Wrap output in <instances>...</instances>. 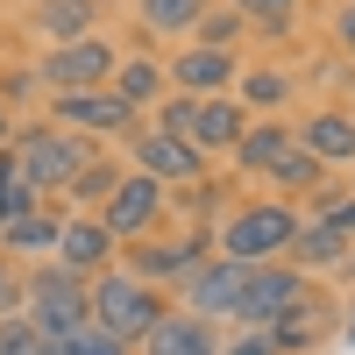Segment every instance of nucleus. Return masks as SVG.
I'll use <instances>...</instances> for the list:
<instances>
[{"label":"nucleus","mask_w":355,"mask_h":355,"mask_svg":"<svg viewBox=\"0 0 355 355\" xmlns=\"http://www.w3.org/2000/svg\"><path fill=\"white\" fill-rule=\"evenodd\" d=\"M234 85V50H206V43H185L171 57V93H192V100H220Z\"/></svg>","instance_id":"nucleus-10"},{"label":"nucleus","mask_w":355,"mask_h":355,"mask_svg":"<svg viewBox=\"0 0 355 355\" xmlns=\"http://www.w3.org/2000/svg\"><path fill=\"white\" fill-rule=\"evenodd\" d=\"M0 355H50V341L15 313V320H0Z\"/></svg>","instance_id":"nucleus-31"},{"label":"nucleus","mask_w":355,"mask_h":355,"mask_svg":"<svg viewBox=\"0 0 355 355\" xmlns=\"http://www.w3.org/2000/svg\"><path fill=\"white\" fill-rule=\"evenodd\" d=\"M348 277H355V249H348Z\"/></svg>","instance_id":"nucleus-38"},{"label":"nucleus","mask_w":355,"mask_h":355,"mask_svg":"<svg viewBox=\"0 0 355 355\" xmlns=\"http://www.w3.org/2000/svg\"><path fill=\"white\" fill-rule=\"evenodd\" d=\"M57 128L71 135H135V107L114 93V85H100V93H57Z\"/></svg>","instance_id":"nucleus-8"},{"label":"nucleus","mask_w":355,"mask_h":355,"mask_svg":"<svg viewBox=\"0 0 355 355\" xmlns=\"http://www.w3.org/2000/svg\"><path fill=\"white\" fill-rule=\"evenodd\" d=\"M299 150L320 164H355V114H313L299 128Z\"/></svg>","instance_id":"nucleus-16"},{"label":"nucleus","mask_w":355,"mask_h":355,"mask_svg":"<svg viewBox=\"0 0 355 355\" xmlns=\"http://www.w3.org/2000/svg\"><path fill=\"white\" fill-rule=\"evenodd\" d=\"M50 355H135V348L114 341V334H100V327H85V334H71V341H50Z\"/></svg>","instance_id":"nucleus-29"},{"label":"nucleus","mask_w":355,"mask_h":355,"mask_svg":"<svg viewBox=\"0 0 355 355\" xmlns=\"http://www.w3.org/2000/svg\"><path fill=\"white\" fill-rule=\"evenodd\" d=\"M57 234H64V220H57V214H28V220H8V227H0V242H8V256L50 263V256H57Z\"/></svg>","instance_id":"nucleus-20"},{"label":"nucleus","mask_w":355,"mask_h":355,"mask_svg":"<svg viewBox=\"0 0 355 355\" xmlns=\"http://www.w3.org/2000/svg\"><path fill=\"white\" fill-rule=\"evenodd\" d=\"M15 157L28 171V185L36 192H71V178L93 164V150H85V135L57 128V121H36V128H15Z\"/></svg>","instance_id":"nucleus-5"},{"label":"nucleus","mask_w":355,"mask_h":355,"mask_svg":"<svg viewBox=\"0 0 355 355\" xmlns=\"http://www.w3.org/2000/svg\"><path fill=\"white\" fill-rule=\"evenodd\" d=\"M242 277H249V263H227V256H206L199 270L185 277V313L199 320H234V306H242Z\"/></svg>","instance_id":"nucleus-9"},{"label":"nucleus","mask_w":355,"mask_h":355,"mask_svg":"<svg viewBox=\"0 0 355 355\" xmlns=\"http://www.w3.org/2000/svg\"><path fill=\"white\" fill-rule=\"evenodd\" d=\"M284 93H291V71H277V64L249 71V85H242V100H249V107H277Z\"/></svg>","instance_id":"nucleus-28"},{"label":"nucleus","mask_w":355,"mask_h":355,"mask_svg":"<svg viewBox=\"0 0 355 355\" xmlns=\"http://www.w3.org/2000/svg\"><path fill=\"white\" fill-rule=\"evenodd\" d=\"M21 320L43 341H71V334L93 327V284L71 277L64 263H36L28 284H21Z\"/></svg>","instance_id":"nucleus-1"},{"label":"nucleus","mask_w":355,"mask_h":355,"mask_svg":"<svg viewBox=\"0 0 355 355\" xmlns=\"http://www.w3.org/2000/svg\"><path fill=\"white\" fill-rule=\"evenodd\" d=\"M36 28L50 36V50L85 43L93 36V0H36Z\"/></svg>","instance_id":"nucleus-18"},{"label":"nucleus","mask_w":355,"mask_h":355,"mask_svg":"<svg viewBox=\"0 0 355 355\" xmlns=\"http://www.w3.org/2000/svg\"><path fill=\"white\" fill-rule=\"evenodd\" d=\"M320 220H327L341 242L355 249V199H341V192H327V206H320Z\"/></svg>","instance_id":"nucleus-32"},{"label":"nucleus","mask_w":355,"mask_h":355,"mask_svg":"<svg viewBox=\"0 0 355 355\" xmlns=\"http://www.w3.org/2000/svg\"><path fill=\"white\" fill-rule=\"evenodd\" d=\"M249 135V114L242 100H199V121H192V150H234V142Z\"/></svg>","instance_id":"nucleus-15"},{"label":"nucleus","mask_w":355,"mask_h":355,"mask_svg":"<svg viewBox=\"0 0 355 355\" xmlns=\"http://www.w3.org/2000/svg\"><path fill=\"white\" fill-rule=\"evenodd\" d=\"M234 355H284V348L270 341V327H249L242 341H234Z\"/></svg>","instance_id":"nucleus-34"},{"label":"nucleus","mask_w":355,"mask_h":355,"mask_svg":"<svg viewBox=\"0 0 355 355\" xmlns=\"http://www.w3.org/2000/svg\"><path fill=\"white\" fill-rule=\"evenodd\" d=\"M171 306H164V291L157 284H142L135 270H107V277H93V327L100 334H114V341H150V327L164 320Z\"/></svg>","instance_id":"nucleus-4"},{"label":"nucleus","mask_w":355,"mask_h":355,"mask_svg":"<svg viewBox=\"0 0 355 355\" xmlns=\"http://www.w3.org/2000/svg\"><path fill=\"white\" fill-rule=\"evenodd\" d=\"M284 256H291V270H327V263H348V242H341L327 220H306L299 242H291Z\"/></svg>","instance_id":"nucleus-21"},{"label":"nucleus","mask_w":355,"mask_h":355,"mask_svg":"<svg viewBox=\"0 0 355 355\" xmlns=\"http://www.w3.org/2000/svg\"><path fill=\"white\" fill-rule=\"evenodd\" d=\"M299 214H291L284 199H256V206H234V214L220 220V256L227 263H277L291 242H299Z\"/></svg>","instance_id":"nucleus-3"},{"label":"nucleus","mask_w":355,"mask_h":355,"mask_svg":"<svg viewBox=\"0 0 355 355\" xmlns=\"http://www.w3.org/2000/svg\"><path fill=\"white\" fill-rule=\"evenodd\" d=\"M36 199H43V192L28 185L21 157H15V150H0V227H8V220H28V214H43Z\"/></svg>","instance_id":"nucleus-22"},{"label":"nucleus","mask_w":355,"mask_h":355,"mask_svg":"<svg viewBox=\"0 0 355 355\" xmlns=\"http://www.w3.org/2000/svg\"><path fill=\"white\" fill-rule=\"evenodd\" d=\"M234 15H242V21H256V28H291L299 0H234Z\"/></svg>","instance_id":"nucleus-30"},{"label":"nucleus","mask_w":355,"mask_h":355,"mask_svg":"<svg viewBox=\"0 0 355 355\" xmlns=\"http://www.w3.org/2000/svg\"><path fill=\"white\" fill-rule=\"evenodd\" d=\"M142 355H227L220 334H214V320H199V313H164L150 341H142Z\"/></svg>","instance_id":"nucleus-14"},{"label":"nucleus","mask_w":355,"mask_h":355,"mask_svg":"<svg viewBox=\"0 0 355 355\" xmlns=\"http://www.w3.org/2000/svg\"><path fill=\"white\" fill-rule=\"evenodd\" d=\"M291 150H299V135H291L284 121H256L242 142H234V164H242V171H263V178H270Z\"/></svg>","instance_id":"nucleus-17"},{"label":"nucleus","mask_w":355,"mask_h":355,"mask_svg":"<svg viewBox=\"0 0 355 355\" xmlns=\"http://www.w3.org/2000/svg\"><path fill=\"white\" fill-rule=\"evenodd\" d=\"M114 192H121V164H85V171L71 178L64 199H78V206H107Z\"/></svg>","instance_id":"nucleus-24"},{"label":"nucleus","mask_w":355,"mask_h":355,"mask_svg":"<svg viewBox=\"0 0 355 355\" xmlns=\"http://www.w3.org/2000/svg\"><path fill=\"white\" fill-rule=\"evenodd\" d=\"M164 199H171V185H157V178L128 171V178H121V192H114V199L100 206L93 220L114 234V242H135V234H150V220L164 214Z\"/></svg>","instance_id":"nucleus-7"},{"label":"nucleus","mask_w":355,"mask_h":355,"mask_svg":"<svg viewBox=\"0 0 355 355\" xmlns=\"http://www.w3.org/2000/svg\"><path fill=\"white\" fill-rule=\"evenodd\" d=\"M334 43H341V50H348V57H355V0H348V8H341V15H334Z\"/></svg>","instance_id":"nucleus-35"},{"label":"nucleus","mask_w":355,"mask_h":355,"mask_svg":"<svg viewBox=\"0 0 355 355\" xmlns=\"http://www.w3.org/2000/svg\"><path fill=\"white\" fill-rule=\"evenodd\" d=\"M21 270H15V256H0V320H15V306H21Z\"/></svg>","instance_id":"nucleus-33"},{"label":"nucleus","mask_w":355,"mask_h":355,"mask_svg":"<svg viewBox=\"0 0 355 355\" xmlns=\"http://www.w3.org/2000/svg\"><path fill=\"white\" fill-rule=\"evenodd\" d=\"M192 36L206 50H227V43H242V15H234V8H206V21L192 28Z\"/></svg>","instance_id":"nucleus-27"},{"label":"nucleus","mask_w":355,"mask_h":355,"mask_svg":"<svg viewBox=\"0 0 355 355\" xmlns=\"http://www.w3.org/2000/svg\"><path fill=\"white\" fill-rule=\"evenodd\" d=\"M114 93H121V100L142 114L150 100H164V93H171V71H164V64H150V57H121V64H114Z\"/></svg>","instance_id":"nucleus-19"},{"label":"nucleus","mask_w":355,"mask_h":355,"mask_svg":"<svg viewBox=\"0 0 355 355\" xmlns=\"http://www.w3.org/2000/svg\"><path fill=\"white\" fill-rule=\"evenodd\" d=\"M128 150H135V171L157 178V185H199V150L192 142L150 128V135H128Z\"/></svg>","instance_id":"nucleus-11"},{"label":"nucleus","mask_w":355,"mask_h":355,"mask_svg":"<svg viewBox=\"0 0 355 355\" xmlns=\"http://www.w3.org/2000/svg\"><path fill=\"white\" fill-rule=\"evenodd\" d=\"M135 15L150 36H192L206 21V0H135Z\"/></svg>","instance_id":"nucleus-23"},{"label":"nucleus","mask_w":355,"mask_h":355,"mask_svg":"<svg viewBox=\"0 0 355 355\" xmlns=\"http://www.w3.org/2000/svg\"><path fill=\"white\" fill-rule=\"evenodd\" d=\"M192 121H199V100H192V93H164V100H157V135L192 142Z\"/></svg>","instance_id":"nucleus-26"},{"label":"nucleus","mask_w":355,"mask_h":355,"mask_svg":"<svg viewBox=\"0 0 355 355\" xmlns=\"http://www.w3.org/2000/svg\"><path fill=\"white\" fill-rule=\"evenodd\" d=\"M348 348H355V313H348Z\"/></svg>","instance_id":"nucleus-37"},{"label":"nucleus","mask_w":355,"mask_h":355,"mask_svg":"<svg viewBox=\"0 0 355 355\" xmlns=\"http://www.w3.org/2000/svg\"><path fill=\"white\" fill-rule=\"evenodd\" d=\"M306 313H320V291L306 284V270H291V263H249L234 327H284V320H306Z\"/></svg>","instance_id":"nucleus-2"},{"label":"nucleus","mask_w":355,"mask_h":355,"mask_svg":"<svg viewBox=\"0 0 355 355\" xmlns=\"http://www.w3.org/2000/svg\"><path fill=\"white\" fill-rule=\"evenodd\" d=\"M199 263H206V242H142V249H128V270L142 284H185Z\"/></svg>","instance_id":"nucleus-13"},{"label":"nucleus","mask_w":355,"mask_h":355,"mask_svg":"<svg viewBox=\"0 0 355 355\" xmlns=\"http://www.w3.org/2000/svg\"><path fill=\"white\" fill-rule=\"evenodd\" d=\"M0 150H15V128H8V107H0Z\"/></svg>","instance_id":"nucleus-36"},{"label":"nucleus","mask_w":355,"mask_h":355,"mask_svg":"<svg viewBox=\"0 0 355 355\" xmlns=\"http://www.w3.org/2000/svg\"><path fill=\"white\" fill-rule=\"evenodd\" d=\"M270 178H277L284 192H327V164H320V157H306V150H291Z\"/></svg>","instance_id":"nucleus-25"},{"label":"nucleus","mask_w":355,"mask_h":355,"mask_svg":"<svg viewBox=\"0 0 355 355\" xmlns=\"http://www.w3.org/2000/svg\"><path fill=\"white\" fill-rule=\"evenodd\" d=\"M114 249H121V242H114V234L85 214V220H64V234H57V256H50V263H64L71 277H107V256H114Z\"/></svg>","instance_id":"nucleus-12"},{"label":"nucleus","mask_w":355,"mask_h":355,"mask_svg":"<svg viewBox=\"0 0 355 355\" xmlns=\"http://www.w3.org/2000/svg\"><path fill=\"white\" fill-rule=\"evenodd\" d=\"M114 64H121V57H114V43H107V36H85V43L50 50L36 78L50 85V93H100V85L114 78Z\"/></svg>","instance_id":"nucleus-6"}]
</instances>
